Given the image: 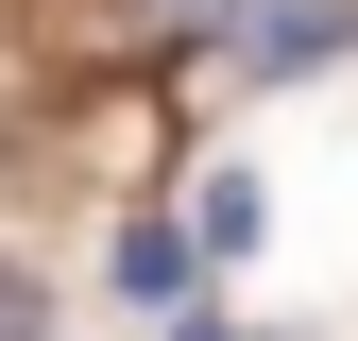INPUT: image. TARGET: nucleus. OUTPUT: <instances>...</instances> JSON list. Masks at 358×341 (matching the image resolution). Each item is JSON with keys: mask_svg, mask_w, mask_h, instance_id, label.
Masks as SVG:
<instances>
[{"mask_svg": "<svg viewBox=\"0 0 358 341\" xmlns=\"http://www.w3.org/2000/svg\"><path fill=\"white\" fill-rule=\"evenodd\" d=\"M324 52H341V0H256V17H239V85H290Z\"/></svg>", "mask_w": 358, "mask_h": 341, "instance_id": "nucleus-1", "label": "nucleus"}, {"mask_svg": "<svg viewBox=\"0 0 358 341\" xmlns=\"http://www.w3.org/2000/svg\"><path fill=\"white\" fill-rule=\"evenodd\" d=\"M256 222H273L256 170H205V188H188V256H256Z\"/></svg>", "mask_w": 358, "mask_h": 341, "instance_id": "nucleus-2", "label": "nucleus"}, {"mask_svg": "<svg viewBox=\"0 0 358 341\" xmlns=\"http://www.w3.org/2000/svg\"><path fill=\"white\" fill-rule=\"evenodd\" d=\"M120 290H188V222H137V239H120Z\"/></svg>", "mask_w": 358, "mask_h": 341, "instance_id": "nucleus-3", "label": "nucleus"}, {"mask_svg": "<svg viewBox=\"0 0 358 341\" xmlns=\"http://www.w3.org/2000/svg\"><path fill=\"white\" fill-rule=\"evenodd\" d=\"M154 17H171V34H239L256 0H154Z\"/></svg>", "mask_w": 358, "mask_h": 341, "instance_id": "nucleus-4", "label": "nucleus"}, {"mask_svg": "<svg viewBox=\"0 0 358 341\" xmlns=\"http://www.w3.org/2000/svg\"><path fill=\"white\" fill-rule=\"evenodd\" d=\"M188 341H239V324H188Z\"/></svg>", "mask_w": 358, "mask_h": 341, "instance_id": "nucleus-5", "label": "nucleus"}]
</instances>
